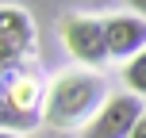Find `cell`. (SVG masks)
Segmentation results:
<instances>
[{
  "instance_id": "3",
  "label": "cell",
  "mask_w": 146,
  "mask_h": 138,
  "mask_svg": "<svg viewBox=\"0 0 146 138\" xmlns=\"http://www.w3.org/2000/svg\"><path fill=\"white\" fill-rule=\"evenodd\" d=\"M62 38H66L69 54L85 65H100L108 61V31H104V19H88V15H69L62 23Z\"/></svg>"
},
{
  "instance_id": "8",
  "label": "cell",
  "mask_w": 146,
  "mask_h": 138,
  "mask_svg": "<svg viewBox=\"0 0 146 138\" xmlns=\"http://www.w3.org/2000/svg\"><path fill=\"white\" fill-rule=\"evenodd\" d=\"M4 138H19V134H12V131H4Z\"/></svg>"
},
{
  "instance_id": "7",
  "label": "cell",
  "mask_w": 146,
  "mask_h": 138,
  "mask_svg": "<svg viewBox=\"0 0 146 138\" xmlns=\"http://www.w3.org/2000/svg\"><path fill=\"white\" fill-rule=\"evenodd\" d=\"M131 138H146V115L139 119V127H135V134H131Z\"/></svg>"
},
{
  "instance_id": "2",
  "label": "cell",
  "mask_w": 146,
  "mask_h": 138,
  "mask_svg": "<svg viewBox=\"0 0 146 138\" xmlns=\"http://www.w3.org/2000/svg\"><path fill=\"white\" fill-rule=\"evenodd\" d=\"M142 115H146L142 96H135V92L108 96L104 111H100V115H96L92 123L85 127V134H81V138H131Z\"/></svg>"
},
{
  "instance_id": "5",
  "label": "cell",
  "mask_w": 146,
  "mask_h": 138,
  "mask_svg": "<svg viewBox=\"0 0 146 138\" xmlns=\"http://www.w3.org/2000/svg\"><path fill=\"white\" fill-rule=\"evenodd\" d=\"M31 19L19 12V8H4L0 12V50H4V61L23 58L31 50Z\"/></svg>"
},
{
  "instance_id": "1",
  "label": "cell",
  "mask_w": 146,
  "mask_h": 138,
  "mask_svg": "<svg viewBox=\"0 0 146 138\" xmlns=\"http://www.w3.org/2000/svg\"><path fill=\"white\" fill-rule=\"evenodd\" d=\"M104 81L96 77V73H62L58 81H54L50 96H46V123L58 127V131H77V127H88L96 115L104 111Z\"/></svg>"
},
{
  "instance_id": "4",
  "label": "cell",
  "mask_w": 146,
  "mask_h": 138,
  "mask_svg": "<svg viewBox=\"0 0 146 138\" xmlns=\"http://www.w3.org/2000/svg\"><path fill=\"white\" fill-rule=\"evenodd\" d=\"M104 31H108V54L111 58L131 61L146 50V19H139V15H108Z\"/></svg>"
},
{
  "instance_id": "6",
  "label": "cell",
  "mask_w": 146,
  "mask_h": 138,
  "mask_svg": "<svg viewBox=\"0 0 146 138\" xmlns=\"http://www.w3.org/2000/svg\"><path fill=\"white\" fill-rule=\"evenodd\" d=\"M123 81H127V88H131L135 96H146V50L123 65Z\"/></svg>"
}]
</instances>
